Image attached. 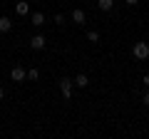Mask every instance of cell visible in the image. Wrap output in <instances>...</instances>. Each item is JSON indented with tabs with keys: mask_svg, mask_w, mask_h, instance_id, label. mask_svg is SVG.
<instances>
[{
	"mask_svg": "<svg viewBox=\"0 0 149 139\" xmlns=\"http://www.w3.org/2000/svg\"><path fill=\"white\" fill-rule=\"evenodd\" d=\"M142 102H144V107H149V92H144V99Z\"/></svg>",
	"mask_w": 149,
	"mask_h": 139,
	"instance_id": "cell-13",
	"label": "cell"
},
{
	"mask_svg": "<svg viewBox=\"0 0 149 139\" xmlns=\"http://www.w3.org/2000/svg\"><path fill=\"white\" fill-rule=\"evenodd\" d=\"M10 27H13L10 17H0V32H10Z\"/></svg>",
	"mask_w": 149,
	"mask_h": 139,
	"instance_id": "cell-9",
	"label": "cell"
},
{
	"mask_svg": "<svg viewBox=\"0 0 149 139\" xmlns=\"http://www.w3.org/2000/svg\"><path fill=\"white\" fill-rule=\"evenodd\" d=\"M30 20H32V25H35V27H42L45 25V13H32Z\"/></svg>",
	"mask_w": 149,
	"mask_h": 139,
	"instance_id": "cell-6",
	"label": "cell"
},
{
	"mask_svg": "<svg viewBox=\"0 0 149 139\" xmlns=\"http://www.w3.org/2000/svg\"><path fill=\"white\" fill-rule=\"evenodd\" d=\"M72 22H77V25H85V10H72Z\"/></svg>",
	"mask_w": 149,
	"mask_h": 139,
	"instance_id": "cell-7",
	"label": "cell"
},
{
	"mask_svg": "<svg viewBox=\"0 0 149 139\" xmlns=\"http://www.w3.org/2000/svg\"><path fill=\"white\" fill-rule=\"evenodd\" d=\"M74 85H77V87H87V85H90L87 75H77V77H74Z\"/></svg>",
	"mask_w": 149,
	"mask_h": 139,
	"instance_id": "cell-10",
	"label": "cell"
},
{
	"mask_svg": "<svg viewBox=\"0 0 149 139\" xmlns=\"http://www.w3.org/2000/svg\"><path fill=\"white\" fill-rule=\"evenodd\" d=\"M137 3H139V0H127V5H137Z\"/></svg>",
	"mask_w": 149,
	"mask_h": 139,
	"instance_id": "cell-15",
	"label": "cell"
},
{
	"mask_svg": "<svg viewBox=\"0 0 149 139\" xmlns=\"http://www.w3.org/2000/svg\"><path fill=\"white\" fill-rule=\"evenodd\" d=\"M87 40H90V42H100V32H97V30H90V32H87Z\"/></svg>",
	"mask_w": 149,
	"mask_h": 139,
	"instance_id": "cell-11",
	"label": "cell"
},
{
	"mask_svg": "<svg viewBox=\"0 0 149 139\" xmlns=\"http://www.w3.org/2000/svg\"><path fill=\"white\" fill-rule=\"evenodd\" d=\"M37 77H40V72H37L35 67H32V70H27V80H37Z\"/></svg>",
	"mask_w": 149,
	"mask_h": 139,
	"instance_id": "cell-12",
	"label": "cell"
},
{
	"mask_svg": "<svg viewBox=\"0 0 149 139\" xmlns=\"http://www.w3.org/2000/svg\"><path fill=\"white\" fill-rule=\"evenodd\" d=\"M45 45H47V42H45V35H35V38L30 40V47L32 50H45Z\"/></svg>",
	"mask_w": 149,
	"mask_h": 139,
	"instance_id": "cell-3",
	"label": "cell"
},
{
	"mask_svg": "<svg viewBox=\"0 0 149 139\" xmlns=\"http://www.w3.org/2000/svg\"><path fill=\"white\" fill-rule=\"evenodd\" d=\"M3 97H5V90H0V102H3Z\"/></svg>",
	"mask_w": 149,
	"mask_h": 139,
	"instance_id": "cell-16",
	"label": "cell"
},
{
	"mask_svg": "<svg viewBox=\"0 0 149 139\" xmlns=\"http://www.w3.org/2000/svg\"><path fill=\"white\" fill-rule=\"evenodd\" d=\"M97 8H100V10H112V8H114V0H97Z\"/></svg>",
	"mask_w": 149,
	"mask_h": 139,
	"instance_id": "cell-8",
	"label": "cell"
},
{
	"mask_svg": "<svg viewBox=\"0 0 149 139\" xmlns=\"http://www.w3.org/2000/svg\"><path fill=\"white\" fill-rule=\"evenodd\" d=\"M144 87H149V72L144 75Z\"/></svg>",
	"mask_w": 149,
	"mask_h": 139,
	"instance_id": "cell-14",
	"label": "cell"
},
{
	"mask_svg": "<svg viewBox=\"0 0 149 139\" xmlns=\"http://www.w3.org/2000/svg\"><path fill=\"white\" fill-rule=\"evenodd\" d=\"M134 57L137 60H147L149 57V45L147 42H137L134 45Z\"/></svg>",
	"mask_w": 149,
	"mask_h": 139,
	"instance_id": "cell-2",
	"label": "cell"
},
{
	"mask_svg": "<svg viewBox=\"0 0 149 139\" xmlns=\"http://www.w3.org/2000/svg\"><path fill=\"white\" fill-rule=\"evenodd\" d=\"M15 13H17V15H22V17H25L27 13H30V3H25V0H20V3L15 5Z\"/></svg>",
	"mask_w": 149,
	"mask_h": 139,
	"instance_id": "cell-5",
	"label": "cell"
},
{
	"mask_svg": "<svg viewBox=\"0 0 149 139\" xmlns=\"http://www.w3.org/2000/svg\"><path fill=\"white\" fill-rule=\"evenodd\" d=\"M10 77H13V82H22L27 77V72L22 67H13V72H10Z\"/></svg>",
	"mask_w": 149,
	"mask_h": 139,
	"instance_id": "cell-4",
	"label": "cell"
},
{
	"mask_svg": "<svg viewBox=\"0 0 149 139\" xmlns=\"http://www.w3.org/2000/svg\"><path fill=\"white\" fill-rule=\"evenodd\" d=\"M72 85H74V80H60V92H62V97L65 99H72Z\"/></svg>",
	"mask_w": 149,
	"mask_h": 139,
	"instance_id": "cell-1",
	"label": "cell"
}]
</instances>
